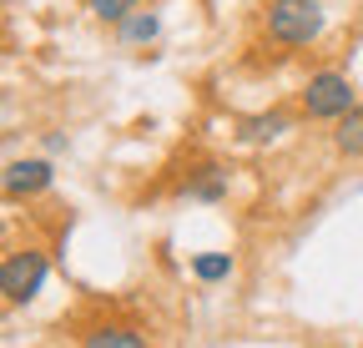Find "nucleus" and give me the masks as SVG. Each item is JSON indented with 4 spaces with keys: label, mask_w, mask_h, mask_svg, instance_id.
<instances>
[{
    "label": "nucleus",
    "mask_w": 363,
    "mask_h": 348,
    "mask_svg": "<svg viewBox=\"0 0 363 348\" xmlns=\"http://www.w3.org/2000/svg\"><path fill=\"white\" fill-rule=\"evenodd\" d=\"M267 35L278 46H313L323 35V6L318 0H267Z\"/></svg>",
    "instance_id": "f257e3e1"
},
{
    "label": "nucleus",
    "mask_w": 363,
    "mask_h": 348,
    "mask_svg": "<svg viewBox=\"0 0 363 348\" xmlns=\"http://www.w3.org/2000/svg\"><path fill=\"white\" fill-rule=\"evenodd\" d=\"M353 101H358V91H353V81L343 71H318L303 86V111L318 116V121H338Z\"/></svg>",
    "instance_id": "f03ea898"
},
{
    "label": "nucleus",
    "mask_w": 363,
    "mask_h": 348,
    "mask_svg": "<svg viewBox=\"0 0 363 348\" xmlns=\"http://www.w3.org/2000/svg\"><path fill=\"white\" fill-rule=\"evenodd\" d=\"M45 273H51V263H45V252L40 247H26L16 252L6 268H0V293H6L11 303H30L45 283Z\"/></svg>",
    "instance_id": "7ed1b4c3"
},
{
    "label": "nucleus",
    "mask_w": 363,
    "mask_h": 348,
    "mask_svg": "<svg viewBox=\"0 0 363 348\" xmlns=\"http://www.w3.org/2000/svg\"><path fill=\"white\" fill-rule=\"evenodd\" d=\"M56 182V167L45 162V157H30V162H11L6 167V177H0V187H6L11 197H35Z\"/></svg>",
    "instance_id": "20e7f679"
},
{
    "label": "nucleus",
    "mask_w": 363,
    "mask_h": 348,
    "mask_svg": "<svg viewBox=\"0 0 363 348\" xmlns=\"http://www.w3.org/2000/svg\"><path fill=\"white\" fill-rule=\"evenodd\" d=\"M333 142H338V152H343V157H363V106H358V101L338 116Z\"/></svg>",
    "instance_id": "39448f33"
},
{
    "label": "nucleus",
    "mask_w": 363,
    "mask_h": 348,
    "mask_svg": "<svg viewBox=\"0 0 363 348\" xmlns=\"http://www.w3.org/2000/svg\"><path fill=\"white\" fill-rule=\"evenodd\" d=\"M157 30H162V21L152 11H131L121 21V40H126V46H147V40H157Z\"/></svg>",
    "instance_id": "423d86ee"
},
{
    "label": "nucleus",
    "mask_w": 363,
    "mask_h": 348,
    "mask_svg": "<svg viewBox=\"0 0 363 348\" xmlns=\"http://www.w3.org/2000/svg\"><path fill=\"white\" fill-rule=\"evenodd\" d=\"M288 126H293V121H288L283 111H267V116H252V121L242 126V137H247V142H278Z\"/></svg>",
    "instance_id": "0eeeda50"
},
{
    "label": "nucleus",
    "mask_w": 363,
    "mask_h": 348,
    "mask_svg": "<svg viewBox=\"0 0 363 348\" xmlns=\"http://www.w3.org/2000/svg\"><path fill=\"white\" fill-rule=\"evenodd\" d=\"M91 348H142L147 338L142 333H131V328H96V333H86Z\"/></svg>",
    "instance_id": "6e6552de"
},
{
    "label": "nucleus",
    "mask_w": 363,
    "mask_h": 348,
    "mask_svg": "<svg viewBox=\"0 0 363 348\" xmlns=\"http://www.w3.org/2000/svg\"><path fill=\"white\" fill-rule=\"evenodd\" d=\"M227 192V172L222 167H202V177L187 187V197H202V202H217Z\"/></svg>",
    "instance_id": "1a4fd4ad"
},
{
    "label": "nucleus",
    "mask_w": 363,
    "mask_h": 348,
    "mask_svg": "<svg viewBox=\"0 0 363 348\" xmlns=\"http://www.w3.org/2000/svg\"><path fill=\"white\" fill-rule=\"evenodd\" d=\"M192 273L202 283H222L227 273H233V257H227V252H202V257H192Z\"/></svg>",
    "instance_id": "9d476101"
},
{
    "label": "nucleus",
    "mask_w": 363,
    "mask_h": 348,
    "mask_svg": "<svg viewBox=\"0 0 363 348\" xmlns=\"http://www.w3.org/2000/svg\"><path fill=\"white\" fill-rule=\"evenodd\" d=\"M86 6H91V16H96V21H126L131 11H136V0H86Z\"/></svg>",
    "instance_id": "9b49d317"
},
{
    "label": "nucleus",
    "mask_w": 363,
    "mask_h": 348,
    "mask_svg": "<svg viewBox=\"0 0 363 348\" xmlns=\"http://www.w3.org/2000/svg\"><path fill=\"white\" fill-rule=\"evenodd\" d=\"M0 268H6V263H0Z\"/></svg>",
    "instance_id": "f8f14e48"
}]
</instances>
